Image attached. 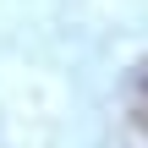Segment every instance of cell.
<instances>
[{"instance_id":"1","label":"cell","mask_w":148,"mask_h":148,"mask_svg":"<svg viewBox=\"0 0 148 148\" xmlns=\"http://www.w3.org/2000/svg\"><path fill=\"white\" fill-rule=\"evenodd\" d=\"M126 115H132L137 137H148V60H137L126 77Z\"/></svg>"}]
</instances>
